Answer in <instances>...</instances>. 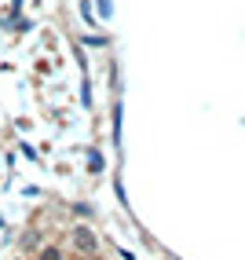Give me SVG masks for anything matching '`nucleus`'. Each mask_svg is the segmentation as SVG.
I'll use <instances>...</instances> for the list:
<instances>
[{
    "instance_id": "obj_1",
    "label": "nucleus",
    "mask_w": 245,
    "mask_h": 260,
    "mask_svg": "<svg viewBox=\"0 0 245 260\" xmlns=\"http://www.w3.org/2000/svg\"><path fill=\"white\" fill-rule=\"evenodd\" d=\"M74 246H77L81 253H92V249H95V235H92L88 228H77V231H74Z\"/></svg>"
},
{
    "instance_id": "obj_2",
    "label": "nucleus",
    "mask_w": 245,
    "mask_h": 260,
    "mask_svg": "<svg viewBox=\"0 0 245 260\" xmlns=\"http://www.w3.org/2000/svg\"><path fill=\"white\" fill-rule=\"evenodd\" d=\"M41 260H62V253H59V249H55V246H48V249H44V253H41Z\"/></svg>"
}]
</instances>
